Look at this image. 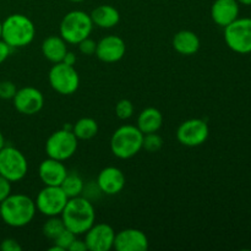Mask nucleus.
<instances>
[{
    "mask_svg": "<svg viewBox=\"0 0 251 251\" xmlns=\"http://www.w3.org/2000/svg\"><path fill=\"white\" fill-rule=\"evenodd\" d=\"M38 176L46 186H60L68 176V169L61 161L48 157L39 164Z\"/></svg>",
    "mask_w": 251,
    "mask_h": 251,
    "instance_id": "f3484780",
    "label": "nucleus"
},
{
    "mask_svg": "<svg viewBox=\"0 0 251 251\" xmlns=\"http://www.w3.org/2000/svg\"><path fill=\"white\" fill-rule=\"evenodd\" d=\"M162 125H163V115L157 108H146L140 113L137 118V127L144 135L157 132Z\"/></svg>",
    "mask_w": 251,
    "mask_h": 251,
    "instance_id": "4be33fe9",
    "label": "nucleus"
},
{
    "mask_svg": "<svg viewBox=\"0 0 251 251\" xmlns=\"http://www.w3.org/2000/svg\"><path fill=\"white\" fill-rule=\"evenodd\" d=\"M28 172L25 154L14 146H4L0 150V176L11 183L22 180Z\"/></svg>",
    "mask_w": 251,
    "mask_h": 251,
    "instance_id": "6e6552de",
    "label": "nucleus"
},
{
    "mask_svg": "<svg viewBox=\"0 0 251 251\" xmlns=\"http://www.w3.org/2000/svg\"><path fill=\"white\" fill-rule=\"evenodd\" d=\"M48 80L51 88L63 96L73 95L80 86V76L75 66L68 65L63 61L51 66L48 74Z\"/></svg>",
    "mask_w": 251,
    "mask_h": 251,
    "instance_id": "1a4fd4ad",
    "label": "nucleus"
},
{
    "mask_svg": "<svg viewBox=\"0 0 251 251\" xmlns=\"http://www.w3.org/2000/svg\"><path fill=\"white\" fill-rule=\"evenodd\" d=\"M66 229L74 234H85L96 222V211L92 202L82 196L69 199L60 215Z\"/></svg>",
    "mask_w": 251,
    "mask_h": 251,
    "instance_id": "f257e3e1",
    "label": "nucleus"
},
{
    "mask_svg": "<svg viewBox=\"0 0 251 251\" xmlns=\"http://www.w3.org/2000/svg\"><path fill=\"white\" fill-rule=\"evenodd\" d=\"M65 229L63 220L60 216H54V217H48V221L43 225L42 232H43L44 237L48 239L54 240L60 235V233Z\"/></svg>",
    "mask_w": 251,
    "mask_h": 251,
    "instance_id": "393cba45",
    "label": "nucleus"
},
{
    "mask_svg": "<svg viewBox=\"0 0 251 251\" xmlns=\"http://www.w3.org/2000/svg\"><path fill=\"white\" fill-rule=\"evenodd\" d=\"M4 146H5V137L4 135H2V132L0 131V150H1Z\"/></svg>",
    "mask_w": 251,
    "mask_h": 251,
    "instance_id": "e433bc0d",
    "label": "nucleus"
},
{
    "mask_svg": "<svg viewBox=\"0 0 251 251\" xmlns=\"http://www.w3.org/2000/svg\"><path fill=\"white\" fill-rule=\"evenodd\" d=\"M93 29V22L90 14L82 10H73L63 17L59 27L60 37L68 44H78L90 37Z\"/></svg>",
    "mask_w": 251,
    "mask_h": 251,
    "instance_id": "39448f33",
    "label": "nucleus"
},
{
    "mask_svg": "<svg viewBox=\"0 0 251 251\" xmlns=\"http://www.w3.org/2000/svg\"><path fill=\"white\" fill-rule=\"evenodd\" d=\"M87 249V245H86L85 240H81L76 238L73 243H71L69 251H86Z\"/></svg>",
    "mask_w": 251,
    "mask_h": 251,
    "instance_id": "72a5a7b5",
    "label": "nucleus"
},
{
    "mask_svg": "<svg viewBox=\"0 0 251 251\" xmlns=\"http://www.w3.org/2000/svg\"><path fill=\"white\" fill-rule=\"evenodd\" d=\"M76 60H77V59H76L75 54H74L73 51H69V50H68V53H66L65 56H64L63 63L68 64V65H71V66H75Z\"/></svg>",
    "mask_w": 251,
    "mask_h": 251,
    "instance_id": "f704fd0d",
    "label": "nucleus"
},
{
    "mask_svg": "<svg viewBox=\"0 0 251 251\" xmlns=\"http://www.w3.org/2000/svg\"><path fill=\"white\" fill-rule=\"evenodd\" d=\"M1 28H2V22L0 21V38H1Z\"/></svg>",
    "mask_w": 251,
    "mask_h": 251,
    "instance_id": "58836bf2",
    "label": "nucleus"
},
{
    "mask_svg": "<svg viewBox=\"0 0 251 251\" xmlns=\"http://www.w3.org/2000/svg\"><path fill=\"white\" fill-rule=\"evenodd\" d=\"M173 48L181 55H194L200 49V38L195 32L183 29L174 34Z\"/></svg>",
    "mask_w": 251,
    "mask_h": 251,
    "instance_id": "6ab92c4d",
    "label": "nucleus"
},
{
    "mask_svg": "<svg viewBox=\"0 0 251 251\" xmlns=\"http://www.w3.org/2000/svg\"><path fill=\"white\" fill-rule=\"evenodd\" d=\"M36 27L32 20L22 14H12L2 21L1 39L11 48H24L33 42Z\"/></svg>",
    "mask_w": 251,
    "mask_h": 251,
    "instance_id": "7ed1b4c3",
    "label": "nucleus"
},
{
    "mask_svg": "<svg viewBox=\"0 0 251 251\" xmlns=\"http://www.w3.org/2000/svg\"><path fill=\"white\" fill-rule=\"evenodd\" d=\"M115 114L119 119L127 120L134 114V104L129 100H120L115 105Z\"/></svg>",
    "mask_w": 251,
    "mask_h": 251,
    "instance_id": "cd10ccee",
    "label": "nucleus"
},
{
    "mask_svg": "<svg viewBox=\"0 0 251 251\" xmlns=\"http://www.w3.org/2000/svg\"><path fill=\"white\" fill-rule=\"evenodd\" d=\"M37 212L36 203L25 194H10L0 202L1 221L12 228H22L29 225Z\"/></svg>",
    "mask_w": 251,
    "mask_h": 251,
    "instance_id": "f03ea898",
    "label": "nucleus"
},
{
    "mask_svg": "<svg viewBox=\"0 0 251 251\" xmlns=\"http://www.w3.org/2000/svg\"><path fill=\"white\" fill-rule=\"evenodd\" d=\"M73 132L77 140H91L98 134V123L92 118H81L73 124Z\"/></svg>",
    "mask_w": 251,
    "mask_h": 251,
    "instance_id": "5701e85b",
    "label": "nucleus"
},
{
    "mask_svg": "<svg viewBox=\"0 0 251 251\" xmlns=\"http://www.w3.org/2000/svg\"><path fill=\"white\" fill-rule=\"evenodd\" d=\"M149 247L147 235L136 228H126L115 233L113 249L117 251H147Z\"/></svg>",
    "mask_w": 251,
    "mask_h": 251,
    "instance_id": "4468645a",
    "label": "nucleus"
},
{
    "mask_svg": "<svg viewBox=\"0 0 251 251\" xmlns=\"http://www.w3.org/2000/svg\"><path fill=\"white\" fill-rule=\"evenodd\" d=\"M210 135V127L203 119L193 118L179 125L176 130V140L186 147H198L206 142Z\"/></svg>",
    "mask_w": 251,
    "mask_h": 251,
    "instance_id": "9b49d317",
    "label": "nucleus"
},
{
    "mask_svg": "<svg viewBox=\"0 0 251 251\" xmlns=\"http://www.w3.org/2000/svg\"><path fill=\"white\" fill-rule=\"evenodd\" d=\"M11 181L0 176V202H2L11 194Z\"/></svg>",
    "mask_w": 251,
    "mask_h": 251,
    "instance_id": "2f4dec72",
    "label": "nucleus"
},
{
    "mask_svg": "<svg viewBox=\"0 0 251 251\" xmlns=\"http://www.w3.org/2000/svg\"><path fill=\"white\" fill-rule=\"evenodd\" d=\"M144 134L135 125H123L110 137V151L117 158L129 159L142 150Z\"/></svg>",
    "mask_w": 251,
    "mask_h": 251,
    "instance_id": "20e7f679",
    "label": "nucleus"
},
{
    "mask_svg": "<svg viewBox=\"0 0 251 251\" xmlns=\"http://www.w3.org/2000/svg\"><path fill=\"white\" fill-rule=\"evenodd\" d=\"M60 188L63 189L64 193L66 194L69 199L76 198V196H81L85 189V183H83L82 178L76 173H68L65 179L61 183Z\"/></svg>",
    "mask_w": 251,
    "mask_h": 251,
    "instance_id": "b1692460",
    "label": "nucleus"
},
{
    "mask_svg": "<svg viewBox=\"0 0 251 251\" xmlns=\"http://www.w3.org/2000/svg\"><path fill=\"white\" fill-rule=\"evenodd\" d=\"M115 232L107 223H95L85 233V243L90 251H109L113 249Z\"/></svg>",
    "mask_w": 251,
    "mask_h": 251,
    "instance_id": "ddd939ff",
    "label": "nucleus"
},
{
    "mask_svg": "<svg viewBox=\"0 0 251 251\" xmlns=\"http://www.w3.org/2000/svg\"><path fill=\"white\" fill-rule=\"evenodd\" d=\"M15 109L24 115H34L42 110L44 105L43 93L36 87H22L17 90L12 98Z\"/></svg>",
    "mask_w": 251,
    "mask_h": 251,
    "instance_id": "f8f14e48",
    "label": "nucleus"
},
{
    "mask_svg": "<svg viewBox=\"0 0 251 251\" xmlns=\"http://www.w3.org/2000/svg\"><path fill=\"white\" fill-rule=\"evenodd\" d=\"M239 5H244V6H251V0H237Z\"/></svg>",
    "mask_w": 251,
    "mask_h": 251,
    "instance_id": "c9c22d12",
    "label": "nucleus"
},
{
    "mask_svg": "<svg viewBox=\"0 0 251 251\" xmlns=\"http://www.w3.org/2000/svg\"><path fill=\"white\" fill-rule=\"evenodd\" d=\"M76 239V234H74L73 232H70L69 229H64L60 233L58 238L53 240L54 245L51 248H49L50 251H66L70 248L71 243Z\"/></svg>",
    "mask_w": 251,
    "mask_h": 251,
    "instance_id": "a878e982",
    "label": "nucleus"
},
{
    "mask_svg": "<svg viewBox=\"0 0 251 251\" xmlns=\"http://www.w3.org/2000/svg\"><path fill=\"white\" fill-rule=\"evenodd\" d=\"M126 51V46L122 37L119 36H105L97 42L96 55L103 63H117L122 60Z\"/></svg>",
    "mask_w": 251,
    "mask_h": 251,
    "instance_id": "2eb2a0df",
    "label": "nucleus"
},
{
    "mask_svg": "<svg viewBox=\"0 0 251 251\" xmlns=\"http://www.w3.org/2000/svg\"><path fill=\"white\" fill-rule=\"evenodd\" d=\"M125 183L126 179L124 173L117 167H105L97 176L98 189L105 195L112 196L122 193L123 189L125 188Z\"/></svg>",
    "mask_w": 251,
    "mask_h": 251,
    "instance_id": "dca6fc26",
    "label": "nucleus"
},
{
    "mask_svg": "<svg viewBox=\"0 0 251 251\" xmlns=\"http://www.w3.org/2000/svg\"><path fill=\"white\" fill-rule=\"evenodd\" d=\"M162 146H163V139L157 132H151V134L144 135L142 150L150 152V153H154V152H158L162 149Z\"/></svg>",
    "mask_w": 251,
    "mask_h": 251,
    "instance_id": "bb28decb",
    "label": "nucleus"
},
{
    "mask_svg": "<svg viewBox=\"0 0 251 251\" xmlns=\"http://www.w3.org/2000/svg\"><path fill=\"white\" fill-rule=\"evenodd\" d=\"M17 92V87L11 81L0 82V98L1 100H12Z\"/></svg>",
    "mask_w": 251,
    "mask_h": 251,
    "instance_id": "c85d7f7f",
    "label": "nucleus"
},
{
    "mask_svg": "<svg viewBox=\"0 0 251 251\" xmlns=\"http://www.w3.org/2000/svg\"><path fill=\"white\" fill-rule=\"evenodd\" d=\"M69 198L60 186H46L37 195L34 203L39 213L46 217L60 216Z\"/></svg>",
    "mask_w": 251,
    "mask_h": 251,
    "instance_id": "9d476101",
    "label": "nucleus"
},
{
    "mask_svg": "<svg viewBox=\"0 0 251 251\" xmlns=\"http://www.w3.org/2000/svg\"><path fill=\"white\" fill-rule=\"evenodd\" d=\"M93 26L100 28H112L120 21V14L112 5H100L90 14Z\"/></svg>",
    "mask_w": 251,
    "mask_h": 251,
    "instance_id": "aec40b11",
    "label": "nucleus"
},
{
    "mask_svg": "<svg viewBox=\"0 0 251 251\" xmlns=\"http://www.w3.org/2000/svg\"><path fill=\"white\" fill-rule=\"evenodd\" d=\"M69 1H71V2H82V1H85V0H69Z\"/></svg>",
    "mask_w": 251,
    "mask_h": 251,
    "instance_id": "4c0bfd02",
    "label": "nucleus"
},
{
    "mask_svg": "<svg viewBox=\"0 0 251 251\" xmlns=\"http://www.w3.org/2000/svg\"><path fill=\"white\" fill-rule=\"evenodd\" d=\"M0 221H1V217H0Z\"/></svg>",
    "mask_w": 251,
    "mask_h": 251,
    "instance_id": "ea45409f",
    "label": "nucleus"
},
{
    "mask_svg": "<svg viewBox=\"0 0 251 251\" xmlns=\"http://www.w3.org/2000/svg\"><path fill=\"white\" fill-rule=\"evenodd\" d=\"M66 44L68 43L60 36H49L42 43V54L50 63H61L68 53Z\"/></svg>",
    "mask_w": 251,
    "mask_h": 251,
    "instance_id": "412c9836",
    "label": "nucleus"
},
{
    "mask_svg": "<svg viewBox=\"0 0 251 251\" xmlns=\"http://www.w3.org/2000/svg\"><path fill=\"white\" fill-rule=\"evenodd\" d=\"M225 42L238 54L251 53V17H238L225 27Z\"/></svg>",
    "mask_w": 251,
    "mask_h": 251,
    "instance_id": "423d86ee",
    "label": "nucleus"
},
{
    "mask_svg": "<svg viewBox=\"0 0 251 251\" xmlns=\"http://www.w3.org/2000/svg\"><path fill=\"white\" fill-rule=\"evenodd\" d=\"M0 250L1 251H21L22 247L20 243L14 238H6L0 243Z\"/></svg>",
    "mask_w": 251,
    "mask_h": 251,
    "instance_id": "7c9ffc66",
    "label": "nucleus"
},
{
    "mask_svg": "<svg viewBox=\"0 0 251 251\" xmlns=\"http://www.w3.org/2000/svg\"><path fill=\"white\" fill-rule=\"evenodd\" d=\"M78 46V50L83 54V55H95L96 49H97V42L93 41L92 38L87 37L83 41H81Z\"/></svg>",
    "mask_w": 251,
    "mask_h": 251,
    "instance_id": "c756f323",
    "label": "nucleus"
},
{
    "mask_svg": "<svg viewBox=\"0 0 251 251\" xmlns=\"http://www.w3.org/2000/svg\"><path fill=\"white\" fill-rule=\"evenodd\" d=\"M11 47L7 43H5L1 38H0V65L9 58L10 53H11Z\"/></svg>",
    "mask_w": 251,
    "mask_h": 251,
    "instance_id": "473e14b6",
    "label": "nucleus"
},
{
    "mask_svg": "<svg viewBox=\"0 0 251 251\" xmlns=\"http://www.w3.org/2000/svg\"><path fill=\"white\" fill-rule=\"evenodd\" d=\"M78 140L73 130L60 129L54 131L46 141V153L50 158L65 162L76 153Z\"/></svg>",
    "mask_w": 251,
    "mask_h": 251,
    "instance_id": "0eeeda50",
    "label": "nucleus"
},
{
    "mask_svg": "<svg viewBox=\"0 0 251 251\" xmlns=\"http://www.w3.org/2000/svg\"><path fill=\"white\" fill-rule=\"evenodd\" d=\"M240 7L237 0H215L211 6V17L217 26H228L239 17Z\"/></svg>",
    "mask_w": 251,
    "mask_h": 251,
    "instance_id": "a211bd4d",
    "label": "nucleus"
}]
</instances>
